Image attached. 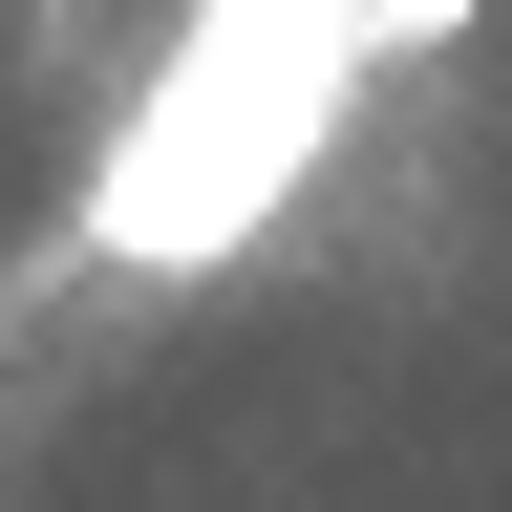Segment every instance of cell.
<instances>
[{"mask_svg":"<svg viewBox=\"0 0 512 512\" xmlns=\"http://www.w3.org/2000/svg\"><path fill=\"white\" fill-rule=\"evenodd\" d=\"M427 43H470V0H363V64H427Z\"/></svg>","mask_w":512,"mask_h":512,"instance_id":"cell-2","label":"cell"},{"mask_svg":"<svg viewBox=\"0 0 512 512\" xmlns=\"http://www.w3.org/2000/svg\"><path fill=\"white\" fill-rule=\"evenodd\" d=\"M342 107H363V0H192L86 150V256L107 278H235L320 192Z\"/></svg>","mask_w":512,"mask_h":512,"instance_id":"cell-1","label":"cell"}]
</instances>
